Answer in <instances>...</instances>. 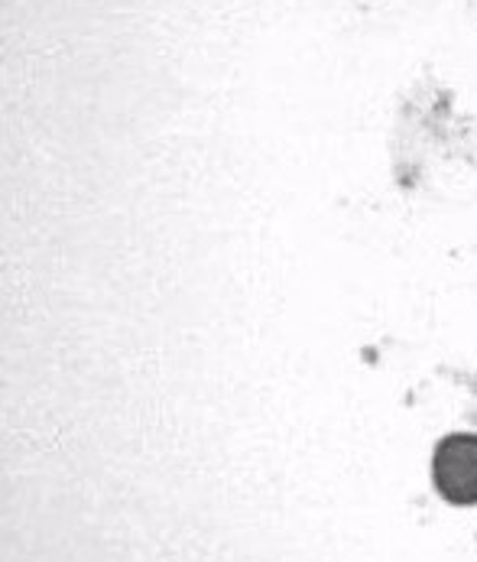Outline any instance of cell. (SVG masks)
Returning <instances> with one entry per match:
<instances>
[{
	"instance_id": "cell-1",
	"label": "cell",
	"mask_w": 477,
	"mask_h": 562,
	"mask_svg": "<svg viewBox=\"0 0 477 562\" xmlns=\"http://www.w3.org/2000/svg\"><path fill=\"white\" fill-rule=\"evenodd\" d=\"M432 479L445 501L477 504V436H445L432 459Z\"/></svg>"
}]
</instances>
